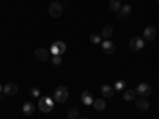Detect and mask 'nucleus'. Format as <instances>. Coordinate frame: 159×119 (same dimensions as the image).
I'll return each mask as SVG.
<instances>
[{"instance_id":"nucleus-1","label":"nucleus","mask_w":159,"mask_h":119,"mask_svg":"<svg viewBox=\"0 0 159 119\" xmlns=\"http://www.w3.org/2000/svg\"><path fill=\"white\" fill-rule=\"evenodd\" d=\"M52 107H54V100H52L51 97H48V95L40 97V100H38V108L42 110L43 113H51V111H52Z\"/></svg>"},{"instance_id":"nucleus-2","label":"nucleus","mask_w":159,"mask_h":119,"mask_svg":"<svg viewBox=\"0 0 159 119\" xmlns=\"http://www.w3.org/2000/svg\"><path fill=\"white\" fill-rule=\"evenodd\" d=\"M67 99H69V89L65 86H57L54 90V100L57 103H64Z\"/></svg>"},{"instance_id":"nucleus-3","label":"nucleus","mask_w":159,"mask_h":119,"mask_svg":"<svg viewBox=\"0 0 159 119\" xmlns=\"http://www.w3.org/2000/svg\"><path fill=\"white\" fill-rule=\"evenodd\" d=\"M62 11H64V7L61 3H57V2H52L48 7V13H49L51 18H59L62 15Z\"/></svg>"},{"instance_id":"nucleus-4","label":"nucleus","mask_w":159,"mask_h":119,"mask_svg":"<svg viewBox=\"0 0 159 119\" xmlns=\"http://www.w3.org/2000/svg\"><path fill=\"white\" fill-rule=\"evenodd\" d=\"M65 51H67V45H65L64 42H54V43L51 45L52 56H62Z\"/></svg>"},{"instance_id":"nucleus-5","label":"nucleus","mask_w":159,"mask_h":119,"mask_svg":"<svg viewBox=\"0 0 159 119\" xmlns=\"http://www.w3.org/2000/svg\"><path fill=\"white\" fill-rule=\"evenodd\" d=\"M129 48L132 51H140L145 48V40L142 37H134V38H130V42H129Z\"/></svg>"},{"instance_id":"nucleus-6","label":"nucleus","mask_w":159,"mask_h":119,"mask_svg":"<svg viewBox=\"0 0 159 119\" xmlns=\"http://www.w3.org/2000/svg\"><path fill=\"white\" fill-rule=\"evenodd\" d=\"M135 90H137V94H140L142 97H148L151 92H153V87H151L148 83H140Z\"/></svg>"},{"instance_id":"nucleus-7","label":"nucleus","mask_w":159,"mask_h":119,"mask_svg":"<svg viewBox=\"0 0 159 119\" xmlns=\"http://www.w3.org/2000/svg\"><path fill=\"white\" fill-rule=\"evenodd\" d=\"M100 94L103 99H111L115 95V87L113 86H108V84H103L100 87Z\"/></svg>"},{"instance_id":"nucleus-8","label":"nucleus","mask_w":159,"mask_h":119,"mask_svg":"<svg viewBox=\"0 0 159 119\" xmlns=\"http://www.w3.org/2000/svg\"><path fill=\"white\" fill-rule=\"evenodd\" d=\"M102 51L105 52V54H115L116 45H115L113 42H108V40H105V42L102 43Z\"/></svg>"},{"instance_id":"nucleus-9","label":"nucleus","mask_w":159,"mask_h":119,"mask_svg":"<svg viewBox=\"0 0 159 119\" xmlns=\"http://www.w3.org/2000/svg\"><path fill=\"white\" fill-rule=\"evenodd\" d=\"M35 57H37V60L45 62V60L49 59V51L45 49V48H38V49H35Z\"/></svg>"},{"instance_id":"nucleus-10","label":"nucleus","mask_w":159,"mask_h":119,"mask_svg":"<svg viewBox=\"0 0 159 119\" xmlns=\"http://www.w3.org/2000/svg\"><path fill=\"white\" fill-rule=\"evenodd\" d=\"M3 94L8 95V97L16 95V94H18V86H16L15 83H8V84H5V86H3Z\"/></svg>"},{"instance_id":"nucleus-11","label":"nucleus","mask_w":159,"mask_h":119,"mask_svg":"<svg viewBox=\"0 0 159 119\" xmlns=\"http://www.w3.org/2000/svg\"><path fill=\"white\" fill-rule=\"evenodd\" d=\"M135 107L140 111H147L150 108V103H148V100L145 97H140V99H135Z\"/></svg>"},{"instance_id":"nucleus-12","label":"nucleus","mask_w":159,"mask_h":119,"mask_svg":"<svg viewBox=\"0 0 159 119\" xmlns=\"http://www.w3.org/2000/svg\"><path fill=\"white\" fill-rule=\"evenodd\" d=\"M156 38V29L154 27H147L143 32V40H147V42H153V40Z\"/></svg>"},{"instance_id":"nucleus-13","label":"nucleus","mask_w":159,"mask_h":119,"mask_svg":"<svg viewBox=\"0 0 159 119\" xmlns=\"http://www.w3.org/2000/svg\"><path fill=\"white\" fill-rule=\"evenodd\" d=\"M130 13H132V7H130V5H124V7L119 8L118 18H119V19H124V18H127V16L130 15Z\"/></svg>"},{"instance_id":"nucleus-14","label":"nucleus","mask_w":159,"mask_h":119,"mask_svg":"<svg viewBox=\"0 0 159 119\" xmlns=\"http://www.w3.org/2000/svg\"><path fill=\"white\" fill-rule=\"evenodd\" d=\"M34 111H35V105H34L32 102H25V103L22 105V113H24L25 116L34 114Z\"/></svg>"},{"instance_id":"nucleus-15","label":"nucleus","mask_w":159,"mask_h":119,"mask_svg":"<svg viewBox=\"0 0 159 119\" xmlns=\"http://www.w3.org/2000/svg\"><path fill=\"white\" fill-rule=\"evenodd\" d=\"M113 35H115V29L111 27V25H105V27L102 29V32H100V37L105 38V40L110 38V37H113Z\"/></svg>"},{"instance_id":"nucleus-16","label":"nucleus","mask_w":159,"mask_h":119,"mask_svg":"<svg viewBox=\"0 0 159 119\" xmlns=\"http://www.w3.org/2000/svg\"><path fill=\"white\" fill-rule=\"evenodd\" d=\"M92 107H94L97 111H103L105 107H107V103H105V99H96L92 102Z\"/></svg>"},{"instance_id":"nucleus-17","label":"nucleus","mask_w":159,"mask_h":119,"mask_svg":"<svg viewBox=\"0 0 159 119\" xmlns=\"http://www.w3.org/2000/svg\"><path fill=\"white\" fill-rule=\"evenodd\" d=\"M81 102L84 105H88V107H89V105H92V102H94V100H92V94H91L89 90H84L83 94H81Z\"/></svg>"},{"instance_id":"nucleus-18","label":"nucleus","mask_w":159,"mask_h":119,"mask_svg":"<svg viewBox=\"0 0 159 119\" xmlns=\"http://www.w3.org/2000/svg\"><path fill=\"white\" fill-rule=\"evenodd\" d=\"M135 99H137V90H134V89H127V90H124V100H126V102L135 100Z\"/></svg>"},{"instance_id":"nucleus-19","label":"nucleus","mask_w":159,"mask_h":119,"mask_svg":"<svg viewBox=\"0 0 159 119\" xmlns=\"http://www.w3.org/2000/svg\"><path fill=\"white\" fill-rule=\"evenodd\" d=\"M108 7H110V10H111V11L118 13V11H119V8H121L123 5H121V2H119V0H110Z\"/></svg>"},{"instance_id":"nucleus-20","label":"nucleus","mask_w":159,"mask_h":119,"mask_svg":"<svg viewBox=\"0 0 159 119\" xmlns=\"http://www.w3.org/2000/svg\"><path fill=\"white\" fill-rule=\"evenodd\" d=\"M67 116H69V119H78V117H80V111H78L75 107H72V108L67 111Z\"/></svg>"},{"instance_id":"nucleus-21","label":"nucleus","mask_w":159,"mask_h":119,"mask_svg":"<svg viewBox=\"0 0 159 119\" xmlns=\"http://www.w3.org/2000/svg\"><path fill=\"white\" fill-rule=\"evenodd\" d=\"M89 40H91L94 45H99V43L102 42V37H100V33H92V35L89 37Z\"/></svg>"},{"instance_id":"nucleus-22","label":"nucleus","mask_w":159,"mask_h":119,"mask_svg":"<svg viewBox=\"0 0 159 119\" xmlns=\"http://www.w3.org/2000/svg\"><path fill=\"white\" fill-rule=\"evenodd\" d=\"M113 87H115V90H123V89L126 87V83L123 81V79H119V81H116V83L113 84Z\"/></svg>"},{"instance_id":"nucleus-23","label":"nucleus","mask_w":159,"mask_h":119,"mask_svg":"<svg viewBox=\"0 0 159 119\" xmlns=\"http://www.w3.org/2000/svg\"><path fill=\"white\" fill-rule=\"evenodd\" d=\"M30 94L35 97V99H40V97H42V95H40V90L37 89V87H32V90H30Z\"/></svg>"},{"instance_id":"nucleus-24","label":"nucleus","mask_w":159,"mask_h":119,"mask_svg":"<svg viewBox=\"0 0 159 119\" xmlns=\"http://www.w3.org/2000/svg\"><path fill=\"white\" fill-rule=\"evenodd\" d=\"M61 62H62L61 56H52V64L54 65H61Z\"/></svg>"},{"instance_id":"nucleus-25","label":"nucleus","mask_w":159,"mask_h":119,"mask_svg":"<svg viewBox=\"0 0 159 119\" xmlns=\"http://www.w3.org/2000/svg\"><path fill=\"white\" fill-rule=\"evenodd\" d=\"M0 92H3V86L2 84H0Z\"/></svg>"},{"instance_id":"nucleus-26","label":"nucleus","mask_w":159,"mask_h":119,"mask_svg":"<svg viewBox=\"0 0 159 119\" xmlns=\"http://www.w3.org/2000/svg\"><path fill=\"white\" fill-rule=\"evenodd\" d=\"M80 119H88V117H80Z\"/></svg>"},{"instance_id":"nucleus-27","label":"nucleus","mask_w":159,"mask_h":119,"mask_svg":"<svg viewBox=\"0 0 159 119\" xmlns=\"http://www.w3.org/2000/svg\"><path fill=\"white\" fill-rule=\"evenodd\" d=\"M156 2H157V3H159V0H156Z\"/></svg>"}]
</instances>
